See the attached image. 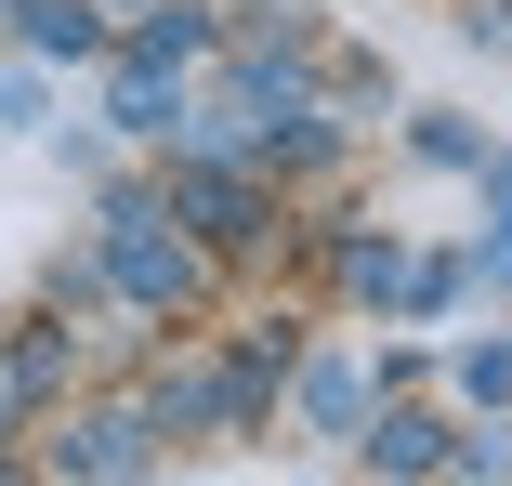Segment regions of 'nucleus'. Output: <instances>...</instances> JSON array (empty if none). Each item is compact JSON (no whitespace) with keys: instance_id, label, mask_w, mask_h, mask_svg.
I'll list each match as a JSON object with an SVG mask.
<instances>
[{"instance_id":"nucleus-1","label":"nucleus","mask_w":512,"mask_h":486,"mask_svg":"<svg viewBox=\"0 0 512 486\" xmlns=\"http://www.w3.org/2000/svg\"><path fill=\"white\" fill-rule=\"evenodd\" d=\"M106 263H119L132 303H197V250L171 237L158 198H119V211H106Z\"/></svg>"},{"instance_id":"nucleus-2","label":"nucleus","mask_w":512,"mask_h":486,"mask_svg":"<svg viewBox=\"0 0 512 486\" xmlns=\"http://www.w3.org/2000/svg\"><path fill=\"white\" fill-rule=\"evenodd\" d=\"M184 211H197V237H224V250H250V237L276 224V211H263V184H250V171H224L211 145L184 158Z\"/></svg>"},{"instance_id":"nucleus-3","label":"nucleus","mask_w":512,"mask_h":486,"mask_svg":"<svg viewBox=\"0 0 512 486\" xmlns=\"http://www.w3.org/2000/svg\"><path fill=\"white\" fill-rule=\"evenodd\" d=\"M145 460H158V421H145V408L66 421V473H145Z\"/></svg>"},{"instance_id":"nucleus-4","label":"nucleus","mask_w":512,"mask_h":486,"mask_svg":"<svg viewBox=\"0 0 512 486\" xmlns=\"http://www.w3.org/2000/svg\"><path fill=\"white\" fill-rule=\"evenodd\" d=\"M14 14H27V53H106V27H92V0H14Z\"/></svg>"},{"instance_id":"nucleus-5","label":"nucleus","mask_w":512,"mask_h":486,"mask_svg":"<svg viewBox=\"0 0 512 486\" xmlns=\"http://www.w3.org/2000/svg\"><path fill=\"white\" fill-rule=\"evenodd\" d=\"M106 119H119V132H132V145H158V132H171V119H184V106H171V79H158V66H145V53H132V66H119V106H106Z\"/></svg>"},{"instance_id":"nucleus-6","label":"nucleus","mask_w":512,"mask_h":486,"mask_svg":"<svg viewBox=\"0 0 512 486\" xmlns=\"http://www.w3.org/2000/svg\"><path fill=\"white\" fill-rule=\"evenodd\" d=\"M368 460H381V473H421V460H447V434H434L421 408H394V421H368Z\"/></svg>"},{"instance_id":"nucleus-7","label":"nucleus","mask_w":512,"mask_h":486,"mask_svg":"<svg viewBox=\"0 0 512 486\" xmlns=\"http://www.w3.org/2000/svg\"><path fill=\"white\" fill-rule=\"evenodd\" d=\"M316 421H329V434L368 421V381H355V368H316Z\"/></svg>"}]
</instances>
